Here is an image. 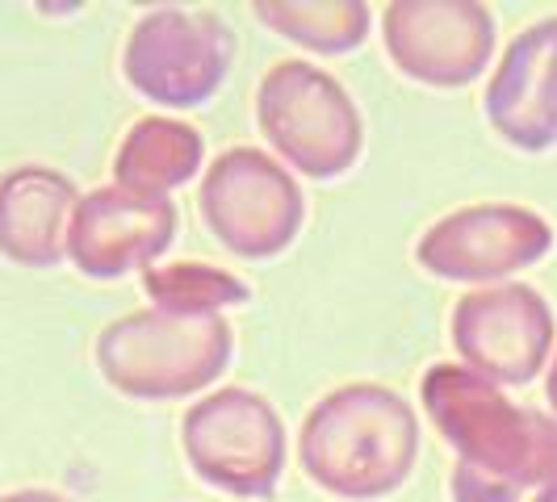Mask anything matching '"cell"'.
<instances>
[{
    "label": "cell",
    "instance_id": "cell-1",
    "mask_svg": "<svg viewBox=\"0 0 557 502\" xmlns=\"http://www.w3.org/2000/svg\"><path fill=\"white\" fill-rule=\"evenodd\" d=\"M419 456V418L386 386L357 381L319 398L298 431V461L335 499H386Z\"/></svg>",
    "mask_w": 557,
    "mask_h": 502
},
{
    "label": "cell",
    "instance_id": "cell-2",
    "mask_svg": "<svg viewBox=\"0 0 557 502\" xmlns=\"http://www.w3.org/2000/svg\"><path fill=\"white\" fill-rule=\"evenodd\" d=\"M231 348L223 314L135 310L97 335V368L126 398L168 402L214 386L231 364Z\"/></svg>",
    "mask_w": 557,
    "mask_h": 502
},
{
    "label": "cell",
    "instance_id": "cell-3",
    "mask_svg": "<svg viewBox=\"0 0 557 502\" xmlns=\"http://www.w3.org/2000/svg\"><path fill=\"white\" fill-rule=\"evenodd\" d=\"M423 411L457 452V469L516 477L532 469L557 440V418L516 406L499 386L466 364H436L423 377Z\"/></svg>",
    "mask_w": 557,
    "mask_h": 502
},
{
    "label": "cell",
    "instance_id": "cell-4",
    "mask_svg": "<svg viewBox=\"0 0 557 502\" xmlns=\"http://www.w3.org/2000/svg\"><path fill=\"white\" fill-rule=\"evenodd\" d=\"M256 122L269 147L310 180H332L357 164L364 126L344 84L307 59H281L256 88Z\"/></svg>",
    "mask_w": 557,
    "mask_h": 502
},
{
    "label": "cell",
    "instance_id": "cell-5",
    "mask_svg": "<svg viewBox=\"0 0 557 502\" xmlns=\"http://www.w3.org/2000/svg\"><path fill=\"white\" fill-rule=\"evenodd\" d=\"M181 448L206 486L235 499H269L285 469V427L269 398L239 386L206 393L181 418Z\"/></svg>",
    "mask_w": 557,
    "mask_h": 502
},
{
    "label": "cell",
    "instance_id": "cell-6",
    "mask_svg": "<svg viewBox=\"0 0 557 502\" xmlns=\"http://www.w3.org/2000/svg\"><path fill=\"white\" fill-rule=\"evenodd\" d=\"M197 205L210 235L244 260L281 255L298 239L307 214L298 180L256 147H231L206 167Z\"/></svg>",
    "mask_w": 557,
    "mask_h": 502
},
{
    "label": "cell",
    "instance_id": "cell-7",
    "mask_svg": "<svg viewBox=\"0 0 557 502\" xmlns=\"http://www.w3.org/2000/svg\"><path fill=\"white\" fill-rule=\"evenodd\" d=\"M231 59L235 38L214 13L151 9L126 38L122 72L147 101L164 110H194L223 88Z\"/></svg>",
    "mask_w": 557,
    "mask_h": 502
},
{
    "label": "cell",
    "instance_id": "cell-8",
    "mask_svg": "<svg viewBox=\"0 0 557 502\" xmlns=\"http://www.w3.org/2000/svg\"><path fill=\"white\" fill-rule=\"evenodd\" d=\"M554 248V226L529 205L482 201L453 210L423 230L416 243L419 268L457 285H495L536 264Z\"/></svg>",
    "mask_w": 557,
    "mask_h": 502
},
{
    "label": "cell",
    "instance_id": "cell-9",
    "mask_svg": "<svg viewBox=\"0 0 557 502\" xmlns=\"http://www.w3.org/2000/svg\"><path fill=\"white\" fill-rule=\"evenodd\" d=\"M554 339V310L532 285H486L453 306V348L491 386H529Z\"/></svg>",
    "mask_w": 557,
    "mask_h": 502
},
{
    "label": "cell",
    "instance_id": "cell-10",
    "mask_svg": "<svg viewBox=\"0 0 557 502\" xmlns=\"http://www.w3.org/2000/svg\"><path fill=\"white\" fill-rule=\"evenodd\" d=\"M382 34L398 72L432 88L474 84L495 51V17L478 0H394Z\"/></svg>",
    "mask_w": 557,
    "mask_h": 502
},
{
    "label": "cell",
    "instance_id": "cell-11",
    "mask_svg": "<svg viewBox=\"0 0 557 502\" xmlns=\"http://www.w3.org/2000/svg\"><path fill=\"white\" fill-rule=\"evenodd\" d=\"M176 235L172 197L131 193L106 185L81 197L67 223V260L92 280H113L135 268H151Z\"/></svg>",
    "mask_w": 557,
    "mask_h": 502
},
{
    "label": "cell",
    "instance_id": "cell-12",
    "mask_svg": "<svg viewBox=\"0 0 557 502\" xmlns=\"http://www.w3.org/2000/svg\"><path fill=\"white\" fill-rule=\"evenodd\" d=\"M482 110L499 139L520 151L557 147V17H545L507 42Z\"/></svg>",
    "mask_w": 557,
    "mask_h": 502
},
{
    "label": "cell",
    "instance_id": "cell-13",
    "mask_svg": "<svg viewBox=\"0 0 557 502\" xmlns=\"http://www.w3.org/2000/svg\"><path fill=\"white\" fill-rule=\"evenodd\" d=\"M81 205L76 185L55 167H13L0 176V255L51 268L67 255V223Z\"/></svg>",
    "mask_w": 557,
    "mask_h": 502
},
{
    "label": "cell",
    "instance_id": "cell-14",
    "mask_svg": "<svg viewBox=\"0 0 557 502\" xmlns=\"http://www.w3.org/2000/svg\"><path fill=\"white\" fill-rule=\"evenodd\" d=\"M201 160H206V142L189 122L139 117L113 155V185L131 193L168 197L194 180Z\"/></svg>",
    "mask_w": 557,
    "mask_h": 502
},
{
    "label": "cell",
    "instance_id": "cell-15",
    "mask_svg": "<svg viewBox=\"0 0 557 502\" xmlns=\"http://www.w3.org/2000/svg\"><path fill=\"white\" fill-rule=\"evenodd\" d=\"M256 17L281 38L323 55L357 51L369 38V4L361 0H256Z\"/></svg>",
    "mask_w": 557,
    "mask_h": 502
},
{
    "label": "cell",
    "instance_id": "cell-16",
    "mask_svg": "<svg viewBox=\"0 0 557 502\" xmlns=\"http://www.w3.org/2000/svg\"><path fill=\"white\" fill-rule=\"evenodd\" d=\"M143 293L151 298V310L168 314H223L251 298L244 280L210 264H151L143 273Z\"/></svg>",
    "mask_w": 557,
    "mask_h": 502
},
{
    "label": "cell",
    "instance_id": "cell-17",
    "mask_svg": "<svg viewBox=\"0 0 557 502\" xmlns=\"http://www.w3.org/2000/svg\"><path fill=\"white\" fill-rule=\"evenodd\" d=\"M448 494L453 502H557V440L532 469L516 477H482L453 465Z\"/></svg>",
    "mask_w": 557,
    "mask_h": 502
},
{
    "label": "cell",
    "instance_id": "cell-18",
    "mask_svg": "<svg viewBox=\"0 0 557 502\" xmlns=\"http://www.w3.org/2000/svg\"><path fill=\"white\" fill-rule=\"evenodd\" d=\"M0 502H72L55 494V490H38V486H29V490H13V494H4Z\"/></svg>",
    "mask_w": 557,
    "mask_h": 502
},
{
    "label": "cell",
    "instance_id": "cell-19",
    "mask_svg": "<svg viewBox=\"0 0 557 502\" xmlns=\"http://www.w3.org/2000/svg\"><path fill=\"white\" fill-rule=\"evenodd\" d=\"M545 393H549V406L557 411V356H554V368H549V386H545Z\"/></svg>",
    "mask_w": 557,
    "mask_h": 502
}]
</instances>
